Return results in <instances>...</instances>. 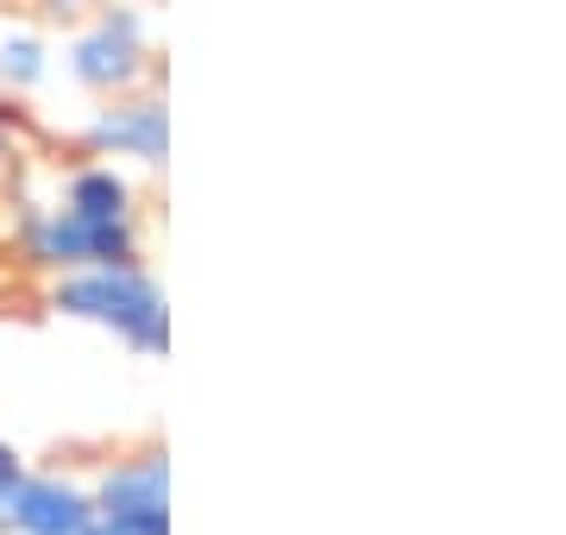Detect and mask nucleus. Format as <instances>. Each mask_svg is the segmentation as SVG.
Segmentation results:
<instances>
[{"label": "nucleus", "mask_w": 566, "mask_h": 535, "mask_svg": "<svg viewBox=\"0 0 566 535\" xmlns=\"http://www.w3.org/2000/svg\"><path fill=\"white\" fill-rule=\"evenodd\" d=\"M51 310L95 322V328L120 334L133 353L158 359L170 347V310H164V290L145 277L139 265H82L63 271L51 284Z\"/></svg>", "instance_id": "f257e3e1"}, {"label": "nucleus", "mask_w": 566, "mask_h": 535, "mask_svg": "<svg viewBox=\"0 0 566 535\" xmlns=\"http://www.w3.org/2000/svg\"><path fill=\"white\" fill-rule=\"evenodd\" d=\"M70 76L88 95H133L151 76V39H145L139 7H102L88 32H76L70 44Z\"/></svg>", "instance_id": "f03ea898"}, {"label": "nucleus", "mask_w": 566, "mask_h": 535, "mask_svg": "<svg viewBox=\"0 0 566 535\" xmlns=\"http://www.w3.org/2000/svg\"><path fill=\"white\" fill-rule=\"evenodd\" d=\"M95 511L126 523L133 535H170V460H164V448L114 460L95 485Z\"/></svg>", "instance_id": "7ed1b4c3"}, {"label": "nucleus", "mask_w": 566, "mask_h": 535, "mask_svg": "<svg viewBox=\"0 0 566 535\" xmlns=\"http://www.w3.org/2000/svg\"><path fill=\"white\" fill-rule=\"evenodd\" d=\"M82 139L102 158H139L158 170L170 151V107L158 95H107V107H95V120L82 126Z\"/></svg>", "instance_id": "20e7f679"}, {"label": "nucleus", "mask_w": 566, "mask_h": 535, "mask_svg": "<svg viewBox=\"0 0 566 535\" xmlns=\"http://www.w3.org/2000/svg\"><path fill=\"white\" fill-rule=\"evenodd\" d=\"M88 516H95V492H82L57 473H20V485L7 492L0 523L13 535H82Z\"/></svg>", "instance_id": "39448f33"}, {"label": "nucleus", "mask_w": 566, "mask_h": 535, "mask_svg": "<svg viewBox=\"0 0 566 535\" xmlns=\"http://www.w3.org/2000/svg\"><path fill=\"white\" fill-rule=\"evenodd\" d=\"M63 208L82 214V221H120V214H139V189L114 165H82L63 183Z\"/></svg>", "instance_id": "423d86ee"}, {"label": "nucleus", "mask_w": 566, "mask_h": 535, "mask_svg": "<svg viewBox=\"0 0 566 535\" xmlns=\"http://www.w3.org/2000/svg\"><path fill=\"white\" fill-rule=\"evenodd\" d=\"M44 70H51V57H44V39H32V32H13V39H0V83L13 88V95L39 88V83H44Z\"/></svg>", "instance_id": "0eeeda50"}, {"label": "nucleus", "mask_w": 566, "mask_h": 535, "mask_svg": "<svg viewBox=\"0 0 566 535\" xmlns=\"http://www.w3.org/2000/svg\"><path fill=\"white\" fill-rule=\"evenodd\" d=\"M20 473H25V466H20V453H13L7 441H0V511H7V492L20 485Z\"/></svg>", "instance_id": "6e6552de"}, {"label": "nucleus", "mask_w": 566, "mask_h": 535, "mask_svg": "<svg viewBox=\"0 0 566 535\" xmlns=\"http://www.w3.org/2000/svg\"><path fill=\"white\" fill-rule=\"evenodd\" d=\"M39 7L51 13V20H63V25H70V20H82V13H88L95 0H39Z\"/></svg>", "instance_id": "1a4fd4ad"}, {"label": "nucleus", "mask_w": 566, "mask_h": 535, "mask_svg": "<svg viewBox=\"0 0 566 535\" xmlns=\"http://www.w3.org/2000/svg\"><path fill=\"white\" fill-rule=\"evenodd\" d=\"M82 535H133V529H126V523H114V516H102V511H95L88 523H82Z\"/></svg>", "instance_id": "9d476101"}]
</instances>
